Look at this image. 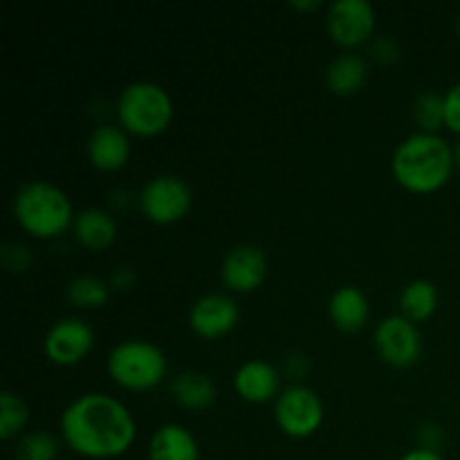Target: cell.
Wrapping results in <instances>:
<instances>
[{"label":"cell","instance_id":"cell-1","mask_svg":"<svg viewBox=\"0 0 460 460\" xmlns=\"http://www.w3.org/2000/svg\"><path fill=\"white\" fill-rule=\"evenodd\" d=\"M61 436L67 447L84 458H119L133 447L137 427L133 413L106 394H84L61 413Z\"/></svg>","mask_w":460,"mask_h":460},{"label":"cell","instance_id":"cell-2","mask_svg":"<svg viewBox=\"0 0 460 460\" xmlns=\"http://www.w3.org/2000/svg\"><path fill=\"white\" fill-rule=\"evenodd\" d=\"M456 166L454 148L443 135L418 133L409 135L395 146L391 157V173L411 193H434L452 178Z\"/></svg>","mask_w":460,"mask_h":460},{"label":"cell","instance_id":"cell-3","mask_svg":"<svg viewBox=\"0 0 460 460\" xmlns=\"http://www.w3.org/2000/svg\"><path fill=\"white\" fill-rule=\"evenodd\" d=\"M12 211L30 236L54 238L75 223V207L67 193L48 180H31L13 193Z\"/></svg>","mask_w":460,"mask_h":460},{"label":"cell","instance_id":"cell-4","mask_svg":"<svg viewBox=\"0 0 460 460\" xmlns=\"http://www.w3.org/2000/svg\"><path fill=\"white\" fill-rule=\"evenodd\" d=\"M119 126L137 137H155L173 119L171 94L155 81H133L117 97Z\"/></svg>","mask_w":460,"mask_h":460},{"label":"cell","instance_id":"cell-5","mask_svg":"<svg viewBox=\"0 0 460 460\" xmlns=\"http://www.w3.org/2000/svg\"><path fill=\"white\" fill-rule=\"evenodd\" d=\"M106 368L121 389L148 391L164 380L166 358L153 341L126 340L111 350Z\"/></svg>","mask_w":460,"mask_h":460},{"label":"cell","instance_id":"cell-6","mask_svg":"<svg viewBox=\"0 0 460 460\" xmlns=\"http://www.w3.org/2000/svg\"><path fill=\"white\" fill-rule=\"evenodd\" d=\"M274 420L290 438H310L323 422V402L317 391L290 385L274 400Z\"/></svg>","mask_w":460,"mask_h":460},{"label":"cell","instance_id":"cell-7","mask_svg":"<svg viewBox=\"0 0 460 460\" xmlns=\"http://www.w3.org/2000/svg\"><path fill=\"white\" fill-rule=\"evenodd\" d=\"M139 209L155 225L178 223L191 209V187L180 175H155L139 191Z\"/></svg>","mask_w":460,"mask_h":460},{"label":"cell","instance_id":"cell-8","mask_svg":"<svg viewBox=\"0 0 460 460\" xmlns=\"http://www.w3.org/2000/svg\"><path fill=\"white\" fill-rule=\"evenodd\" d=\"M326 30L337 45L353 52L368 43L376 31V7L368 0H335L326 7Z\"/></svg>","mask_w":460,"mask_h":460},{"label":"cell","instance_id":"cell-9","mask_svg":"<svg viewBox=\"0 0 460 460\" xmlns=\"http://www.w3.org/2000/svg\"><path fill=\"white\" fill-rule=\"evenodd\" d=\"M373 344L385 364L395 368H409L420 359L422 335L413 322L402 314H389L377 323Z\"/></svg>","mask_w":460,"mask_h":460},{"label":"cell","instance_id":"cell-10","mask_svg":"<svg viewBox=\"0 0 460 460\" xmlns=\"http://www.w3.org/2000/svg\"><path fill=\"white\" fill-rule=\"evenodd\" d=\"M94 346V332L81 317H63L45 332L43 350L49 362L58 367H75L84 362Z\"/></svg>","mask_w":460,"mask_h":460},{"label":"cell","instance_id":"cell-11","mask_svg":"<svg viewBox=\"0 0 460 460\" xmlns=\"http://www.w3.org/2000/svg\"><path fill=\"white\" fill-rule=\"evenodd\" d=\"M238 323V304L223 292H209L189 308V326L202 340H218Z\"/></svg>","mask_w":460,"mask_h":460},{"label":"cell","instance_id":"cell-12","mask_svg":"<svg viewBox=\"0 0 460 460\" xmlns=\"http://www.w3.org/2000/svg\"><path fill=\"white\" fill-rule=\"evenodd\" d=\"M268 256L259 245L241 243L225 254L220 277L223 283L234 292H252L263 286L268 279Z\"/></svg>","mask_w":460,"mask_h":460},{"label":"cell","instance_id":"cell-13","mask_svg":"<svg viewBox=\"0 0 460 460\" xmlns=\"http://www.w3.org/2000/svg\"><path fill=\"white\" fill-rule=\"evenodd\" d=\"M234 389L245 402L263 404L281 394V376L277 367L265 359H247L234 371Z\"/></svg>","mask_w":460,"mask_h":460},{"label":"cell","instance_id":"cell-14","mask_svg":"<svg viewBox=\"0 0 460 460\" xmlns=\"http://www.w3.org/2000/svg\"><path fill=\"white\" fill-rule=\"evenodd\" d=\"M85 155L99 171L121 169L130 157L128 133L121 126H97L85 142Z\"/></svg>","mask_w":460,"mask_h":460},{"label":"cell","instance_id":"cell-15","mask_svg":"<svg viewBox=\"0 0 460 460\" xmlns=\"http://www.w3.org/2000/svg\"><path fill=\"white\" fill-rule=\"evenodd\" d=\"M328 317L341 332H358L371 317V304L358 286H341L328 299Z\"/></svg>","mask_w":460,"mask_h":460},{"label":"cell","instance_id":"cell-16","mask_svg":"<svg viewBox=\"0 0 460 460\" xmlns=\"http://www.w3.org/2000/svg\"><path fill=\"white\" fill-rule=\"evenodd\" d=\"M148 460H200L198 440L187 427L162 425L148 440Z\"/></svg>","mask_w":460,"mask_h":460},{"label":"cell","instance_id":"cell-17","mask_svg":"<svg viewBox=\"0 0 460 460\" xmlns=\"http://www.w3.org/2000/svg\"><path fill=\"white\" fill-rule=\"evenodd\" d=\"M72 234L85 250L102 252L117 238V220L102 207H88L75 216Z\"/></svg>","mask_w":460,"mask_h":460},{"label":"cell","instance_id":"cell-18","mask_svg":"<svg viewBox=\"0 0 460 460\" xmlns=\"http://www.w3.org/2000/svg\"><path fill=\"white\" fill-rule=\"evenodd\" d=\"M216 382L209 373L182 371L171 380V395L180 407L189 411H202L216 402Z\"/></svg>","mask_w":460,"mask_h":460},{"label":"cell","instance_id":"cell-19","mask_svg":"<svg viewBox=\"0 0 460 460\" xmlns=\"http://www.w3.org/2000/svg\"><path fill=\"white\" fill-rule=\"evenodd\" d=\"M368 79V63L358 52H341L331 61L326 70L328 88L341 97L359 93Z\"/></svg>","mask_w":460,"mask_h":460},{"label":"cell","instance_id":"cell-20","mask_svg":"<svg viewBox=\"0 0 460 460\" xmlns=\"http://www.w3.org/2000/svg\"><path fill=\"white\" fill-rule=\"evenodd\" d=\"M438 288L427 279H413L400 292V314L409 322H427L438 310Z\"/></svg>","mask_w":460,"mask_h":460},{"label":"cell","instance_id":"cell-21","mask_svg":"<svg viewBox=\"0 0 460 460\" xmlns=\"http://www.w3.org/2000/svg\"><path fill=\"white\" fill-rule=\"evenodd\" d=\"M111 292L108 281L93 277V274H79V277L70 279L66 288L67 301L76 308H102Z\"/></svg>","mask_w":460,"mask_h":460},{"label":"cell","instance_id":"cell-22","mask_svg":"<svg viewBox=\"0 0 460 460\" xmlns=\"http://www.w3.org/2000/svg\"><path fill=\"white\" fill-rule=\"evenodd\" d=\"M27 420H30V409H27L25 400L12 391L0 394V438H21Z\"/></svg>","mask_w":460,"mask_h":460},{"label":"cell","instance_id":"cell-23","mask_svg":"<svg viewBox=\"0 0 460 460\" xmlns=\"http://www.w3.org/2000/svg\"><path fill=\"white\" fill-rule=\"evenodd\" d=\"M413 119L422 133H438L445 126V94L436 90H422L413 99Z\"/></svg>","mask_w":460,"mask_h":460},{"label":"cell","instance_id":"cell-24","mask_svg":"<svg viewBox=\"0 0 460 460\" xmlns=\"http://www.w3.org/2000/svg\"><path fill=\"white\" fill-rule=\"evenodd\" d=\"M58 456V440L49 431L36 429L27 431L18 438L13 458L16 460H57Z\"/></svg>","mask_w":460,"mask_h":460},{"label":"cell","instance_id":"cell-25","mask_svg":"<svg viewBox=\"0 0 460 460\" xmlns=\"http://www.w3.org/2000/svg\"><path fill=\"white\" fill-rule=\"evenodd\" d=\"M0 259H3V265L13 274L27 272L34 263V256H31L30 247L22 245V243H7L0 252Z\"/></svg>","mask_w":460,"mask_h":460},{"label":"cell","instance_id":"cell-26","mask_svg":"<svg viewBox=\"0 0 460 460\" xmlns=\"http://www.w3.org/2000/svg\"><path fill=\"white\" fill-rule=\"evenodd\" d=\"M445 126L460 135V81L445 93Z\"/></svg>","mask_w":460,"mask_h":460},{"label":"cell","instance_id":"cell-27","mask_svg":"<svg viewBox=\"0 0 460 460\" xmlns=\"http://www.w3.org/2000/svg\"><path fill=\"white\" fill-rule=\"evenodd\" d=\"M371 54L376 61L391 66V63H395L400 58V48L391 36H376L371 40Z\"/></svg>","mask_w":460,"mask_h":460},{"label":"cell","instance_id":"cell-28","mask_svg":"<svg viewBox=\"0 0 460 460\" xmlns=\"http://www.w3.org/2000/svg\"><path fill=\"white\" fill-rule=\"evenodd\" d=\"M418 440H420L422 449H431V452H440L445 443V431L434 422H427L418 429Z\"/></svg>","mask_w":460,"mask_h":460},{"label":"cell","instance_id":"cell-29","mask_svg":"<svg viewBox=\"0 0 460 460\" xmlns=\"http://www.w3.org/2000/svg\"><path fill=\"white\" fill-rule=\"evenodd\" d=\"M135 283H137V272H135L133 268H128V265H119V268L112 270L111 277H108V286L115 292L130 290Z\"/></svg>","mask_w":460,"mask_h":460},{"label":"cell","instance_id":"cell-30","mask_svg":"<svg viewBox=\"0 0 460 460\" xmlns=\"http://www.w3.org/2000/svg\"><path fill=\"white\" fill-rule=\"evenodd\" d=\"M286 368L290 376L301 377L308 371V358H304V355H290V358H286Z\"/></svg>","mask_w":460,"mask_h":460},{"label":"cell","instance_id":"cell-31","mask_svg":"<svg viewBox=\"0 0 460 460\" xmlns=\"http://www.w3.org/2000/svg\"><path fill=\"white\" fill-rule=\"evenodd\" d=\"M400 460H445L443 454L440 452H431V449H422V447H416L411 449V452L404 454Z\"/></svg>","mask_w":460,"mask_h":460},{"label":"cell","instance_id":"cell-32","mask_svg":"<svg viewBox=\"0 0 460 460\" xmlns=\"http://www.w3.org/2000/svg\"><path fill=\"white\" fill-rule=\"evenodd\" d=\"M292 7L301 9V12H314V9H322L319 0H292Z\"/></svg>","mask_w":460,"mask_h":460},{"label":"cell","instance_id":"cell-33","mask_svg":"<svg viewBox=\"0 0 460 460\" xmlns=\"http://www.w3.org/2000/svg\"><path fill=\"white\" fill-rule=\"evenodd\" d=\"M454 157H456V166L460 169V139H458L456 146H454Z\"/></svg>","mask_w":460,"mask_h":460},{"label":"cell","instance_id":"cell-34","mask_svg":"<svg viewBox=\"0 0 460 460\" xmlns=\"http://www.w3.org/2000/svg\"><path fill=\"white\" fill-rule=\"evenodd\" d=\"M458 36H460V13H458Z\"/></svg>","mask_w":460,"mask_h":460}]
</instances>
